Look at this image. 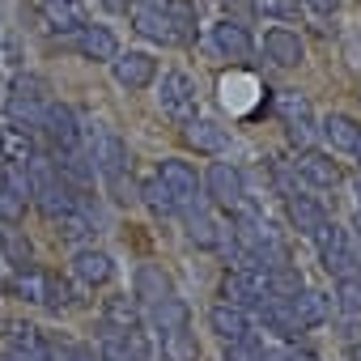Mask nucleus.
<instances>
[{"label": "nucleus", "mask_w": 361, "mask_h": 361, "mask_svg": "<svg viewBox=\"0 0 361 361\" xmlns=\"http://www.w3.org/2000/svg\"><path fill=\"white\" fill-rule=\"evenodd\" d=\"M272 111H276V119L285 123V136H289V145H293L298 153L314 145L319 128H314V111H310V98H306V94L281 90V94L272 98Z\"/></svg>", "instance_id": "nucleus-1"}, {"label": "nucleus", "mask_w": 361, "mask_h": 361, "mask_svg": "<svg viewBox=\"0 0 361 361\" xmlns=\"http://www.w3.org/2000/svg\"><path fill=\"white\" fill-rule=\"evenodd\" d=\"M47 106H51V85L43 81V77H18L13 81V94H9V119L13 123H22V128H43V115H47Z\"/></svg>", "instance_id": "nucleus-2"}, {"label": "nucleus", "mask_w": 361, "mask_h": 361, "mask_svg": "<svg viewBox=\"0 0 361 361\" xmlns=\"http://www.w3.org/2000/svg\"><path fill=\"white\" fill-rule=\"evenodd\" d=\"M153 85H157V106H161V115H170V119H178V123H188V119L200 115V106H196V81H192L183 68H166Z\"/></svg>", "instance_id": "nucleus-3"}, {"label": "nucleus", "mask_w": 361, "mask_h": 361, "mask_svg": "<svg viewBox=\"0 0 361 361\" xmlns=\"http://www.w3.org/2000/svg\"><path fill=\"white\" fill-rule=\"evenodd\" d=\"M153 174L170 188V196H174V204H178V217L192 213V209L200 204V196H204V178L196 174L192 161H183V157H161Z\"/></svg>", "instance_id": "nucleus-4"}, {"label": "nucleus", "mask_w": 361, "mask_h": 361, "mask_svg": "<svg viewBox=\"0 0 361 361\" xmlns=\"http://www.w3.org/2000/svg\"><path fill=\"white\" fill-rule=\"evenodd\" d=\"M314 247H319L323 268H327L336 281H340V276H357V272H361V259H357V251H353V243H348V230H344V226L327 221V226L314 234Z\"/></svg>", "instance_id": "nucleus-5"}, {"label": "nucleus", "mask_w": 361, "mask_h": 361, "mask_svg": "<svg viewBox=\"0 0 361 361\" xmlns=\"http://www.w3.org/2000/svg\"><path fill=\"white\" fill-rule=\"evenodd\" d=\"M204 196L217 204V209H226V213H234L243 200H247V183H243V170L234 166V161H213L209 170H204Z\"/></svg>", "instance_id": "nucleus-6"}, {"label": "nucleus", "mask_w": 361, "mask_h": 361, "mask_svg": "<svg viewBox=\"0 0 361 361\" xmlns=\"http://www.w3.org/2000/svg\"><path fill=\"white\" fill-rule=\"evenodd\" d=\"M111 77H115V85L119 90H149L153 81H157V60L149 56V51H119L115 60H111Z\"/></svg>", "instance_id": "nucleus-7"}, {"label": "nucleus", "mask_w": 361, "mask_h": 361, "mask_svg": "<svg viewBox=\"0 0 361 361\" xmlns=\"http://www.w3.org/2000/svg\"><path fill=\"white\" fill-rule=\"evenodd\" d=\"M39 132L47 136L51 153H73V149H81V123H77V111L64 106V102H51V106H47Z\"/></svg>", "instance_id": "nucleus-8"}, {"label": "nucleus", "mask_w": 361, "mask_h": 361, "mask_svg": "<svg viewBox=\"0 0 361 361\" xmlns=\"http://www.w3.org/2000/svg\"><path fill=\"white\" fill-rule=\"evenodd\" d=\"M293 174L302 178V183L319 188V192H331V188H340V183H344L340 161H331V153H323V149H302V153H298V161H293Z\"/></svg>", "instance_id": "nucleus-9"}, {"label": "nucleus", "mask_w": 361, "mask_h": 361, "mask_svg": "<svg viewBox=\"0 0 361 361\" xmlns=\"http://www.w3.org/2000/svg\"><path fill=\"white\" fill-rule=\"evenodd\" d=\"M90 157H94V166H98V174L106 178V183L123 178V174H128V166H132V157H128V140H123L119 132H106V128L94 136Z\"/></svg>", "instance_id": "nucleus-10"}, {"label": "nucleus", "mask_w": 361, "mask_h": 361, "mask_svg": "<svg viewBox=\"0 0 361 361\" xmlns=\"http://www.w3.org/2000/svg\"><path fill=\"white\" fill-rule=\"evenodd\" d=\"M285 306H289V314H293V323H298V331H310V327H323L327 319H331V310H336V302L323 293V289H298L293 298H285Z\"/></svg>", "instance_id": "nucleus-11"}, {"label": "nucleus", "mask_w": 361, "mask_h": 361, "mask_svg": "<svg viewBox=\"0 0 361 361\" xmlns=\"http://www.w3.org/2000/svg\"><path fill=\"white\" fill-rule=\"evenodd\" d=\"M259 47H264V60L276 64V68H298V64L306 60V43H302L298 30H289V26H268Z\"/></svg>", "instance_id": "nucleus-12"}, {"label": "nucleus", "mask_w": 361, "mask_h": 361, "mask_svg": "<svg viewBox=\"0 0 361 361\" xmlns=\"http://www.w3.org/2000/svg\"><path fill=\"white\" fill-rule=\"evenodd\" d=\"M213 43H217V51H221L230 64H243V60L255 56V39H251V30H247L238 18H221V22L213 26Z\"/></svg>", "instance_id": "nucleus-13"}, {"label": "nucleus", "mask_w": 361, "mask_h": 361, "mask_svg": "<svg viewBox=\"0 0 361 361\" xmlns=\"http://www.w3.org/2000/svg\"><path fill=\"white\" fill-rule=\"evenodd\" d=\"M209 331H213L221 344H230V340H243V336H251V331H255V319H251V310H243V306L217 302V306L209 310Z\"/></svg>", "instance_id": "nucleus-14"}, {"label": "nucleus", "mask_w": 361, "mask_h": 361, "mask_svg": "<svg viewBox=\"0 0 361 361\" xmlns=\"http://www.w3.org/2000/svg\"><path fill=\"white\" fill-rule=\"evenodd\" d=\"M73 276L81 281V285H90V289H98V285H106L111 276H115V259L102 251V247H77V255H73Z\"/></svg>", "instance_id": "nucleus-15"}, {"label": "nucleus", "mask_w": 361, "mask_h": 361, "mask_svg": "<svg viewBox=\"0 0 361 361\" xmlns=\"http://www.w3.org/2000/svg\"><path fill=\"white\" fill-rule=\"evenodd\" d=\"M39 157V145H35V132L22 128V123H5L0 128V161L5 166H30Z\"/></svg>", "instance_id": "nucleus-16"}, {"label": "nucleus", "mask_w": 361, "mask_h": 361, "mask_svg": "<svg viewBox=\"0 0 361 361\" xmlns=\"http://www.w3.org/2000/svg\"><path fill=\"white\" fill-rule=\"evenodd\" d=\"M77 51H81L85 60H94V64H111V60L119 56V39H115L111 26H94V22H85V26L77 30Z\"/></svg>", "instance_id": "nucleus-17"}, {"label": "nucleus", "mask_w": 361, "mask_h": 361, "mask_svg": "<svg viewBox=\"0 0 361 361\" xmlns=\"http://www.w3.org/2000/svg\"><path fill=\"white\" fill-rule=\"evenodd\" d=\"M183 140H188V149L209 153V157L226 153V145H230L226 128H221L217 119H204V115H196V119H188V123H183Z\"/></svg>", "instance_id": "nucleus-18"}, {"label": "nucleus", "mask_w": 361, "mask_h": 361, "mask_svg": "<svg viewBox=\"0 0 361 361\" xmlns=\"http://www.w3.org/2000/svg\"><path fill=\"white\" fill-rule=\"evenodd\" d=\"M285 213H289V221H293V230L298 234H306V238H314L331 217H327V209L314 200V196H298V192H289L285 196Z\"/></svg>", "instance_id": "nucleus-19"}, {"label": "nucleus", "mask_w": 361, "mask_h": 361, "mask_svg": "<svg viewBox=\"0 0 361 361\" xmlns=\"http://www.w3.org/2000/svg\"><path fill=\"white\" fill-rule=\"evenodd\" d=\"M9 293L22 298V302H30V306H47V298H51V272H43V268H35V264L13 268Z\"/></svg>", "instance_id": "nucleus-20"}, {"label": "nucleus", "mask_w": 361, "mask_h": 361, "mask_svg": "<svg viewBox=\"0 0 361 361\" xmlns=\"http://www.w3.org/2000/svg\"><path fill=\"white\" fill-rule=\"evenodd\" d=\"M174 293V285H170V276L157 268V264H140L136 268V276H132V298L149 310V306H157V302H166Z\"/></svg>", "instance_id": "nucleus-21"}, {"label": "nucleus", "mask_w": 361, "mask_h": 361, "mask_svg": "<svg viewBox=\"0 0 361 361\" xmlns=\"http://www.w3.org/2000/svg\"><path fill=\"white\" fill-rule=\"evenodd\" d=\"M319 136H323L336 153H353L357 140H361V123H357L353 115H344V111H327V115L319 119Z\"/></svg>", "instance_id": "nucleus-22"}, {"label": "nucleus", "mask_w": 361, "mask_h": 361, "mask_svg": "<svg viewBox=\"0 0 361 361\" xmlns=\"http://www.w3.org/2000/svg\"><path fill=\"white\" fill-rule=\"evenodd\" d=\"M255 94H268V90H259V81L247 77V73H230V77H221V102H226V111H234V115L255 111Z\"/></svg>", "instance_id": "nucleus-23"}, {"label": "nucleus", "mask_w": 361, "mask_h": 361, "mask_svg": "<svg viewBox=\"0 0 361 361\" xmlns=\"http://www.w3.org/2000/svg\"><path fill=\"white\" fill-rule=\"evenodd\" d=\"M140 323H145V306H140L136 298L115 293V298L102 302V327H106V331H132V327H140Z\"/></svg>", "instance_id": "nucleus-24"}, {"label": "nucleus", "mask_w": 361, "mask_h": 361, "mask_svg": "<svg viewBox=\"0 0 361 361\" xmlns=\"http://www.w3.org/2000/svg\"><path fill=\"white\" fill-rule=\"evenodd\" d=\"M43 18H47L51 30H60V35H77V30L85 26L81 0H43Z\"/></svg>", "instance_id": "nucleus-25"}, {"label": "nucleus", "mask_w": 361, "mask_h": 361, "mask_svg": "<svg viewBox=\"0 0 361 361\" xmlns=\"http://www.w3.org/2000/svg\"><path fill=\"white\" fill-rule=\"evenodd\" d=\"M188 217V243L192 247H200V251H213V247H221L226 243V234L217 230V221L204 213V204H196L192 213H183Z\"/></svg>", "instance_id": "nucleus-26"}, {"label": "nucleus", "mask_w": 361, "mask_h": 361, "mask_svg": "<svg viewBox=\"0 0 361 361\" xmlns=\"http://www.w3.org/2000/svg\"><path fill=\"white\" fill-rule=\"evenodd\" d=\"M136 200H140V204H145L153 217H161V221H166V217H178V204H174L170 188L161 183L157 174H153V178H145V183L136 188Z\"/></svg>", "instance_id": "nucleus-27"}, {"label": "nucleus", "mask_w": 361, "mask_h": 361, "mask_svg": "<svg viewBox=\"0 0 361 361\" xmlns=\"http://www.w3.org/2000/svg\"><path fill=\"white\" fill-rule=\"evenodd\" d=\"M0 259H5L9 268L35 264V247H30L26 230H18V226H5V230H0Z\"/></svg>", "instance_id": "nucleus-28"}, {"label": "nucleus", "mask_w": 361, "mask_h": 361, "mask_svg": "<svg viewBox=\"0 0 361 361\" xmlns=\"http://www.w3.org/2000/svg\"><path fill=\"white\" fill-rule=\"evenodd\" d=\"M161 357H166V361H200V344H196V331H192V327H174V331H161Z\"/></svg>", "instance_id": "nucleus-29"}, {"label": "nucleus", "mask_w": 361, "mask_h": 361, "mask_svg": "<svg viewBox=\"0 0 361 361\" xmlns=\"http://www.w3.org/2000/svg\"><path fill=\"white\" fill-rule=\"evenodd\" d=\"M149 319H153V331H174V327H188V323H192V310H188L183 298L170 293L166 302L149 306Z\"/></svg>", "instance_id": "nucleus-30"}, {"label": "nucleus", "mask_w": 361, "mask_h": 361, "mask_svg": "<svg viewBox=\"0 0 361 361\" xmlns=\"http://www.w3.org/2000/svg\"><path fill=\"white\" fill-rule=\"evenodd\" d=\"M166 18H170L174 43H196V5L192 0H166Z\"/></svg>", "instance_id": "nucleus-31"}, {"label": "nucleus", "mask_w": 361, "mask_h": 361, "mask_svg": "<svg viewBox=\"0 0 361 361\" xmlns=\"http://www.w3.org/2000/svg\"><path fill=\"white\" fill-rule=\"evenodd\" d=\"M51 226H56V234H60L64 243H81V247H85V238L94 234V221H90V217H85L81 209H73V213H64V217H56Z\"/></svg>", "instance_id": "nucleus-32"}, {"label": "nucleus", "mask_w": 361, "mask_h": 361, "mask_svg": "<svg viewBox=\"0 0 361 361\" xmlns=\"http://www.w3.org/2000/svg\"><path fill=\"white\" fill-rule=\"evenodd\" d=\"M331 302H336L340 314H361V276H340Z\"/></svg>", "instance_id": "nucleus-33"}, {"label": "nucleus", "mask_w": 361, "mask_h": 361, "mask_svg": "<svg viewBox=\"0 0 361 361\" xmlns=\"http://www.w3.org/2000/svg\"><path fill=\"white\" fill-rule=\"evenodd\" d=\"M26 196H18L13 188H5L0 183V226H22L26 221Z\"/></svg>", "instance_id": "nucleus-34"}, {"label": "nucleus", "mask_w": 361, "mask_h": 361, "mask_svg": "<svg viewBox=\"0 0 361 361\" xmlns=\"http://www.w3.org/2000/svg\"><path fill=\"white\" fill-rule=\"evenodd\" d=\"M226 361H268V353H264V344H259L255 331H251V336L226 344Z\"/></svg>", "instance_id": "nucleus-35"}, {"label": "nucleus", "mask_w": 361, "mask_h": 361, "mask_svg": "<svg viewBox=\"0 0 361 361\" xmlns=\"http://www.w3.org/2000/svg\"><path fill=\"white\" fill-rule=\"evenodd\" d=\"M302 5H306L314 18H336V13H340V0H302Z\"/></svg>", "instance_id": "nucleus-36"}, {"label": "nucleus", "mask_w": 361, "mask_h": 361, "mask_svg": "<svg viewBox=\"0 0 361 361\" xmlns=\"http://www.w3.org/2000/svg\"><path fill=\"white\" fill-rule=\"evenodd\" d=\"M98 5H102L106 13H128V9H132V0H98Z\"/></svg>", "instance_id": "nucleus-37"}, {"label": "nucleus", "mask_w": 361, "mask_h": 361, "mask_svg": "<svg viewBox=\"0 0 361 361\" xmlns=\"http://www.w3.org/2000/svg\"><path fill=\"white\" fill-rule=\"evenodd\" d=\"M0 336H5V310H0Z\"/></svg>", "instance_id": "nucleus-38"}, {"label": "nucleus", "mask_w": 361, "mask_h": 361, "mask_svg": "<svg viewBox=\"0 0 361 361\" xmlns=\"http://www.w3.org/2000/svg\"><path fill=\"white\" fill-rule=\"evenodd\" d=\"M73 361H90V357H85V353H73Z\"/></svg>", "instance_id": "nucleus-39"}, {"label": "nucleus", "mask_w": 361, "mask_h": 361, "mask_svg": "<svg viewBox=\"0 0 361 361\" xmlns=\"http://www.w3.org/2000/svg\"><path fill=\"white\" fill-rule=\"evenodd\" d=\"M353 153H357V161H361V140H357V149H353Z\"/></svg>", "instance_id": "nucleus-40"}, {"label": "nucleus", "mask_w": 361, "mask_h": 361, "mask_svg": "<svg viewBox=\"0 0 361 361\" xmlns=\"http://www.w3.org/2000/svg\"><path fill=\"white\" fill-rule=\"evenodd\" d=\"M357 213H361V200H357Z\"/></svg>", "instance_id": "nucleus-41"}, {"label": "nucleus", "mask_w": 361, "mask_h": 361, "mask_svg": "<svg viewBox=\"0 0 361 361\" xmlns=\"http://www.w3.org/2000/svg\"><path fill=\"white\" fill-rule=\"evenodd\" d=\"M264 5H272V0H264Z\"/></svg>", "instance_id": "nucleus-42"}]
</instances>
